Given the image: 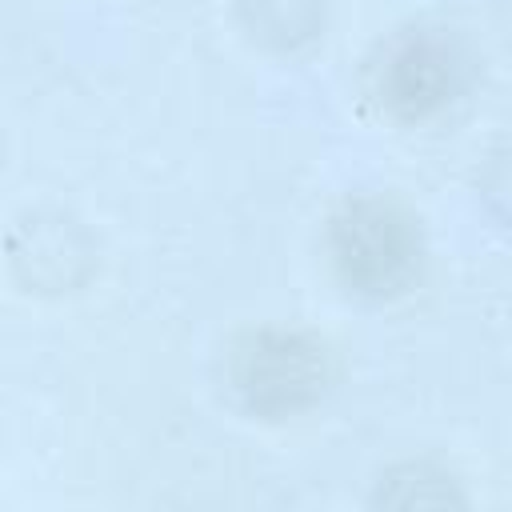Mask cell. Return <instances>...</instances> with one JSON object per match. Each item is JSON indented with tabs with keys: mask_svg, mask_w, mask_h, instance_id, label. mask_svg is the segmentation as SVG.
I'll return each mask as SVG.
<instances>
[{
	"mask_svg": "<svg viewBox=\"0 0 512 512\" xmlns=\"http://www.w3.org/2000/svg\"><path fill=\"white\" fill-rule=\"evenodd\" d=\"M232 384L256 416H292L324 392L328 348L304 332H252L232 352Z\"/></svg>",
	"mask_w": 512,
	"mask_h": 512,
	"instance_id": "2",
	"label": "cell"
},
{
	"mask_svg": "<svg viewBox=\"0 0 512 512\" xmlns=\"http://www.w3.org/2000/svg\"><path fill=\"white\" fill-rule=\"evenodd\" d=\"M460 52L440 32H408L400 36L380 64V100L400 116H424L436 112L444 100H452L460 84Z\"/></svg>",
	"mask_w": 512,
	"mask_h": 512,
	"instance_id": "3",
	"label": "cell"
},
{
	"mask_svg": "<svg viewBox=\"0 0 512 512\" xmlns=\"http://www.w3.org/2000/svg\"><path fill=\"white\" fill-rule=\"evenodd\" d=\"M328 252L348 292L396 296L420 276V260H424L420 220L388 196L348 200L332 220Z\"/></svg>",
	"mask_w": 512,
	"mask_h": 512,
	"instance_id": "1",
	"label": "cell"
}]
</instances>
